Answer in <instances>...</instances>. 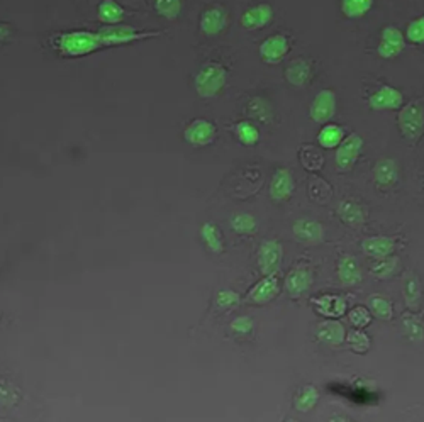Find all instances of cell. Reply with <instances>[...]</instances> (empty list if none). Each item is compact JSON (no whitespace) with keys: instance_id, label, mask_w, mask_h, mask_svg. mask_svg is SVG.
I'll list each match as a JSON object with an SVG mask.
<instances>
[{"instance_id":"23","label":"cell","mask_w":424,"mask_h":422,"mask_svg":"<svg viewBox=\"0 0 424 422\" xmlns=\"http://www.w3.org/2000/svg\"><path fill=\"white\" fill-rule=\"evenodd\" d=\"M311 75H313V68H311L309 61L302 60V58L290 61V65L285 70L287 82L294 87L307 85L311 80Z\"/></svg>"},{"instance_id":"17","label":"cell","mask_w":424,"mask_h":422,"mask_svg":"<svg viewBox=\"0 0 424 422\" xmlns=\"http://www.w3.org/2000/svg\"><path fill=\"white\" fill-rule=\"evenodd\" d=\"M272 19L273 7L270 6V4H258V6L249 7L248 11L243 12V15H241V24H243V27L255 31V29H261L267 26Z\"/></svg>"},{"instance_id":"38","label":"cell","mask_w":424,"mask_h":422,"mask_svg":"<svg viewBox=\"0 0 424 422\" xmlns=\"http://www.w3.org/2000/svg\"><path fill=\"white\" fill-rule=\"evenodd\" d=\"M347 341H348V345H350L351 350L355 351V353L363 354L370 350V338L363 333V331H360V329L350 331V333H348Z\"/></svg>"},{"instance_id":"15","label":"cell","mask_w":424,"mask_h":422,"mask_svg":"<svg viewBox=\"0 0 424 422\" xmlns=\"http://www.w3.org/2000/svg\"><path fill=\"white\" fill-rule=\"evenodd\" d=\"M292 233L299 241L307 244H318L324 239V227L321 222L309 217L297 219L292 226Z\"/></svg>"},{"instance_id":"36","label":"cell","mask_w":424,"mask_h":422,"mask_svg":"<svg viewBox=\"0 0 424 422\" xmlns=\"http://www.w3.org/2000/svg\"><path fill=\"white\" fill-rule=\"evenodd\" d=\"M399 268V258L396 256H389V258L380 260V262L375 263L372 267V273L377 276V279L387 280L390 276H394V273Z\"/></svg>"},{"instance_id":"6","label":"cell","mask_w":424,"mask_h":422,"mask_svg":"<svg viewBox=\"0 0 424 422\" xmlns=\"http://www.w3.org/2000/svg\"><path fill=\"white\" fill-rule=\"evenodd\" d=\"M284 260V248L277 239H267L258 248V268L265 276L277 275Z\"/></svg>"},{"instance_id":"21","label":"cell","mask_w":424,"mask_h":422,"mask_svg":"<svg viewBox=\"0 0 424 422\" xmlns=\"http://www.w3.org/2000/svg\"><path fill=\"white\" fill-rule=\"evenodd\" d=\"M338 279L347 287L360 283L363 279V271H361L360 263L356 262L355 256L343 255L338 262Z\"/></svg>"},{"instance_id":"8","label":"cell","mask_w":424,"mask_h":422,"mask_svg":"<svg viewBox=\"0 0 424 422\" xmlns=\"http://www.w3.org/2000/svg\"><path fill=\"white\" fill-rule=\"evenodd\" d=\"M289 49H290L289 38H287L285 34H282V32H277V34L268 36V38L261 41L258 53L265 63L277 65L284 60L287 53H289Z\"/></svg>"},{"instance_id":"35","label":"cell","mask_w":424,"mask_h":422,"mask_svg":"<svg viewBox=\"0 0 424 422\" xmlns=\"http://www.w3.org/2000/svg\"><path fill=\"white\" fill-rule=\"evenodd\" d=\"M404 299L407 307L416 309L419 304H421V285L416 276H409L404 283Z\"/></svg>"},{"instance_id":"34","label":"cell","mask_w":424,"mask_h":422,"mask_svg":"<svg viewBox=\"0 0 424 422\" xmlns=\"http://www.w3.org/2000/svg\"><path fill=\"white\" fill-rule=\"evenodd\" d=\"M248 109H249V114H251L256 121H260L263 124H268L273 119L272 106H270V103L261 97L253 98V101L249 102Z\"/></svg>"},{"instance_id":"9","label":"cell","mask_w":424,"mask_h":422,"mask_svg":"<svg viewBox=\"0 0 424 422\" xmlns=\"http://www.w3.org/2000/svg\"><path fill=\"white\" fill-rule=\"evenodd\" d=\"M336 94L330 89H324L316 95V98L311 102L309 107V115L314 122L318 124H324L330 122L336 114Z\"/></svg>"},{"instance_id":"12","label":"cell","mask_w":424,"mask_h":422,"mask_svg":"<svg viewBox=\"0 0 424 422\" xmlns=\"http://www.w3.org/2000/svg\"><path fill=\"white\" fill-rule=\"evenodd\" d=\"M295 190L294 173L287 168H278L270 181V198L275 202H285L292 197Z\"/></svg>"},{"instance_id":"29","label":"cell","mask_w":424,"mask_h":422,"mask_svg":"<svg viewBox=\"0 0 424 422\" xmlns=\"http://www.w3.org/2000/svg\"><path fill=\"white\" fill-rule=\"evenodd\" d=\"M319 400V390L314 387V385H306L302 387L301 390L297 392L294 399V407L297 409L299 412H309L311 409L318 404Z\"/></svg>"},{"instance_id":"31","label":"cell","mask_w":424,"mask_h":422,"mask_svg":"<svg viewBox=\"0 0 424 422\" xmlns=\"http://www.w3.org/2000/svg\"><path fill=\"white\" fill-rule=\"evenodd\" d=\"M235 136L244 146H255L260 141L258 127L249 121H241L235 126Z\"/></svg>"},{"instance_id":"7","label":"cell","mask_w":424,"mask_h":422,"mask_svg":"<svg viewBox=\"0 0 424 422\" xmlns=\"http://www.w3.org/2000/svg\"><path fill=\"white\" fill-rule=\"evenodd\" d=\"M406 36L396 26H385L380 31V41L377 44L378 56L384 60H394L404 51Z\"/></svg>"},{"instance_id":"39","label":"cell","mask_w":424,"mask_h":422,"mask_svg":"<svg viewBox=\"0 0 424 422\" xmlns=\"http://www.w3.org/2000/svg\"><path fill=\"white\" fill-rule=\"evenodd\" d=\"M404 36L406 39L411 41L413 44H418V46L424 44V14L421 18L411 20V23L407 24Z\"/></svg>"},{"instance_id":"43","label":"cell","mask_w":424,"mask_h":422,"mask_svg":"<svg viewBox=\"0 0 424 422\" xmlns=\"http://www.w3.org/2000/svg\"><path fill=\"white\" fill-rule=\"evenodd\" d=\"M404 326H406V331H407V336H409L411 339H414V341H421L424 331H423V326L419 324L418 321L404 319Z\"/></svg>"},{"instance_id":"3","label":"cell","mask_w":424,"mask_h":422,"mask_svg":"<svg viewBox=\"0 0 424 422\" xmlns=\"http://www.w3.org/2000/svg\"><path fill=\"white\" fill-rule=\"evenodd\" d=\"M397 126L402 138L416 143L424 134V101H414L401 107L397 115Z\"/></svg>"},{"instance_id":"19","label":"cell","mask_w":424,"mask_h":422,"mask_svg":"<svg viewBox=\"0 0 424 422\" xmlns=\"http://www.w3.org/2000/svg\"><path fill=\"white\" fill-rule=\"evenodd\" d=\"M373 179L375 184L382 188L394 187L399 180V165L392 158L378 160L373 167Z\"/></svg>"},{"instance_id":"5","label":"cell","mask_w":424,"mask_h":422,"mask_svg":"<svg viewBox=\"0 0 424 422\" xmlns=\"http://www.w3.org/2000/svg\"><path fill=\"white\" fill-rule=\"evenodd\" d=\"M361 150H363V139H361L360 134L351 132L350 136H347L343 143L336 148L335 155L336 167H338L339 172H348V170L355 167L361 155Z\"/></svg>"},{"instance_id":"30","label":"cell","mask_w":424,"mask_h":422,"mask_svg":"<svg viewBox=\"0 0 424 422\" xmlns=\"http://www.w3.org/2000/svg\"><path fill=\"white\" fill-rule=\"evenodd\" d=\"M372 0H343L339 9L348 19H361L368 11H372Z\"/></svg>"},{"instance_id":"14","label":"cell","mask_w":424,"mask_h":422,"mask_svg":"<svg viewBox=\"0 0 424 422\" xmlns=\"http://www.w3.org/2000/svg\"><path fill=\"white\" fill-rule=\"evenodd\" d=\"M313 270L306 264H299V267L292 268L289 271V275L285 276V290L292 297H299L302 293H306L313 285Z\"/></svg>"},{"instance_id":"16","label":"cell","mask_w":424,"mask_h":422,"mask_svg":"<svg viewBox=\"0 0 424 422\" xmlns=\"http://www.w3.org/2000/svg\"><path fill=\"white\" fill-rule=\"evenodd\" d=\"M226 24H227V14L226 11L219 6L207 7V9L202 12L201 20H199L201 31L207 36L219 34V32L226 27Z\"/></svg>"},{"instance_id":"33","label":"cell","mask_w":424,"mask_h":422,"mask_svg":"<svg viewBox=\"0 0 424 422\" xmlns=\"http://www.w3.org/2000/svg\"><path fill=\"white\" fill-rule=\"evenodd\" d=\"M230 226L238 234H251L256 229V219L248 212L232 214L230 219Z\"/></svg>"},{"instance_id":"37","label":"cell","mask_w":424,"mask_h":422,"mask_svg":"<svg viewBox=\"0 0 424 422\" xmlns=\"http://www.w3.org/2000/svg\"><path fill=\"white\" fill-rule=\"evenodd\" d=\"M155 11L165 19H177L182 12L180 0H156Z\"/></svg>"},{"instance_id":"24","label":"cell","mask_w":424,"mask_h":422,"mask_svg":"<svg viewBox=\"0 0 424 422\" xmlns=\"http://www.w3.org/2000/svg\"><path fill=\"white\" fill-rule=\"evenodd\" d=\"M338 216L343 222L350 226H360L363 224L365 219H367V212L361 207L358 202L351 200V198H347V200H342L338 205Z\"/></svg>"},{"instance_id":"1","label":"cell","mask_w":424,"mask_h":422,"mask_svg":"<svg viewBox=\"0 0 424 422\" xmlns=\"http://www.w3.org/2000/svg\"><path fill=\"white\" fill-rule=\"evenodd\" d=\"M58 51L65 56H85L102 48L97 32L70 31L60 34L55 41Z\"/></svg>"},{"instance_id":"2","label":"cell","mask_w":424,"mask_h":422,"mask_svg":"<svg viewBox=\"0 0 424 422\" xmlns=\"http://www.w3.org/2000/svg\"><path fill=\"white\" fill-rule=\"evenodd\" d=\"M226 80H227L226 68H224L223 65L211 61V63L202 65L201 70L195 73V78H194L195 92H197L199 97L202 98H212L224 89Z\"/></svg>"},{"instance_id":"4","label":"cell","mask_w":424,"mask_h":422,"mask_svg":"<svg viewBox=\"0 0 424 422\" xmlns=\"http://www.w3.org/2000/svg\"><path fill=\"white\" fill-rule=\"evenodd\" d=\"M97 36L102 46H116V44H127L141 39L156 38V36H160V32L143 31V29L127 26V24H114V26H104L97 32Z\"/></svg>"},{"instance_id":"42","label":"cell","mask_w":424,"mask_h":422,"mask_svg":"<svg viewBox=\"0 0 424 422\" xmlns=\"http://www.w3.org/2000/svg\"><path fill=\"white\" fill-rule=\"evenodd\" d=\"M230 328L232 333L238 334V336H248V334L253 331V328H255V324H253L251 317L239 316V317H236L235 321H231Z\"/></svg>"},{"instance_id":"41","label":"cell","mask_w":424,"mask_h":422,"mask_svg":"<svg viewBox=\"0 0 424 422\" xmlns=\"http://www.w3.org/2000/svg\"><path fill=\"white\" fill-rule=\"evenodd\" d=\"M239 293L231 290V288H223V290H219L218 295H216V305H218L219 309H232L235 305L239 304Z\"/></svg>"},{"instance_id":"11","label":"cell","mask_w":424,"mask_h":422,"mask_svg":"<svg viewBox=\"0 0 424 422\" xmlns=\"http://www.w3.org/2000/svg\"><path fill=\"white\" fill-rule=\"evenodd\" d=\"M184 138L192 146H207L216 139V126L207 119H194L185 127Z\"/></svg>"},{"instance_id":"26","label":"cell","mask_w":424,"mask_h":422,"mask_svg":"<svg viewBox=\"0 0 424 422\" xmlns=\"http://www.w3.org/2000/svg\"><path fill=\"white\" fill-rule=\"evenodd\" d=\"M201 239L207 246V250L212 251V253L219 255L224 251V239L221 231L212 222H204L201 227Z\"/></svg>"},{"instance_id":"20","label":"cell","mask_w":424,"mask_h":422,"mask_svg":"<svg viewBox=\"0 0 424 422\" xmlns=\"http://www.w3.org/2000/svg\"><path fill=\"white\" fill-rule=\"evenodd\" d=\"M313 305L321 316L328 317V319H338V317H342L347 312V302H344V299H342L339 295H330V293L318 297V299H313Z\"/></svg>"},{"instance_id":"10","label":"cell","mask_w":424,"mask_h":422,"mask_svg":"<svg viewBox=\"0 0 424 422\" xmlns=\"http://www.w3.org/2000/svg\"><path fill=\"white\" fill-rule=\"evenodd\" d=\"M402 103H404V95H402L401 90L394 89L390 85H382L368 98V106L373 110H377V113H382V110H397L401 109Z\"/></svg>"},{"instance_id":"40","label":"cell","mask_w":424,"mask_h":422,"mask_svg":"<svg viewBox=\"0 0 424 422\" xmlns=\"http://www.w3.org/2000/svg\"><path fill=\"white\" fill-rule=\"evenodd\" d=\"M348 319L355 328H367V326L372 322V314L367 307L363 305H358V307H353L350 312H348Z\"/></svg>"},{"instance_id":"32","label":"cell","mask_w":424,"mask_h":422,"mask_svg":"<svg viewBox=\"0 0 424 422\" xmlns=\"http://www.w3.org/2000/svg\"><path fill=\"white\" fill-rule=\"evenodd\" d=\"M368 305H370V312L373 314V316L378 317V319L382 321H390L394 316V307H392V302H390L387 297L384 295H372L368 299Z\"/></svg>"},{"instance_id":"18","label":"cell","mask_w":424,"mask_h":422,"mask_svg":"<svg viewBox=\"0 0 424 422\" xmlns=\"http://www.w3.org/2000/svg\"><path fill=\"white\" fill-rule=\"evenodd\" d=\"M361 248H363L365 255L380 262V260L389 258V256L394 253L396 243H394V239L389 238V236H372V238L363 239Z\"/></svg>"},{"instance_id":"44","label":"cell","mask_w":424,"mask_h":422,"mask_svg":"<svg viewBox=\"0 0 424 422\" xmlns=\"http://www.w3.org/2000/svg\"><path fill=\"white\" fill-rule=\"evenodd\" d=\"M287 422H299V421H295V419H289Z\"/></svg>"},{"instance_id":"22","label":"cell","mask_w":424,"mask_h":422,"mask_svg":"<svg viewBox=\"0 0 424 422\" xmlns=\"http://www.w3.org/2000/svg\"><path fill=\"white\" fill-rule=\"evenodd\" d=\"M344 336H347L344 326L335 319H328L321 322V324H318V329H316V338L324 343V345L330 346L342 345L344 341Z\"/></svg>"},{"instance_id":"28","label":"cell","mask_w":424,"mask_h":422,"mask_svg":"<svg viewBox=\"0 0 424 422\" xmlns=\"http://www.w3.org/2000/svg\"><path fill=\"white\" fill-rule=\"evenodd\" d=\"M299 160H301L302 167H304L307 172H318L324 165L323 153L316 146H313V144H306V146L301 148V151H299Z\"/></svg>"},{"instance_id":"25","label":"cell","mask_w":424,"mask_h":422,"mask_svg":"<svg viewBox=\"0 0 424 422\" xmlns=\"http://www.w3.org/2000/svg\"><path fill=\"white\" fill-rule=\"evenodd\" d=\"M344 138L347 136H344V129L342 126H338V124H326L319 131L318 143L324 150H335V148H338L343 143Z\"/></svg>"},{"instance_id":"27","label":"cell","mask_w":424,"mask_h":422,"mask_svg":"<svg viewBox=\"0 0 424 422\" xmlns=\"http://www.w3.org/2000/svg\"><path fill=\"white\" fill-rule=\"evenodd\" d=\"M97 15L107 26H114V24H120V20H123L124 9L114 0H104V2L99 4Z\"/></svg>"},{"instance_id":"13","label":"cell","mask_w":424,"mask_h":422,"mask_svg":"<svg viewBox=\"0 0 424 422\" xmlns=\"http://www.w3.org/2000/svg\"><path fill=\"white\" fill-rule=\"evenodd\" d=\"M278 293H280V280L277 275H268L253 285L251 290L248 292V300L256 305L268 304Z\"/></svg>"}]
</instances>
